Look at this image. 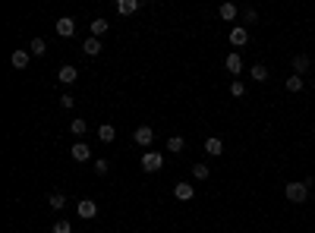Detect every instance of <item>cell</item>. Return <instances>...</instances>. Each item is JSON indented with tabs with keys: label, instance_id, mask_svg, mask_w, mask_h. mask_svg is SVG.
I'll return each mask as SVG.
<instances>
[{
	"label": "cell",
	"instance_id": "obj_7",
	"mask_svg": "<svg viewBox=\"0 0 315 233\" xmlns=\"http://www.w3.org/2000/svg\"><path fill=\"white\" fill-rule=\"evenodd\" d=\"M230 44H233V47H246V44H249V29L233 25V29H230Z\"/></svg>",
	"mask_w": 315,
	"mask_h": 233
},
{
	"label": "cell",
	"instance_id": "obj_5",
	"mask_svg": "<svg viewBox=\"0 0 315 233\" xmlns=\"http://www.w3.org/2000/svg\"><path fill=\"white\" fill-rule=\"evenodd\" d=\"M54 32H57L60 38H72V35H76V19H72V16H60Z\"/></svg>",
	"mask_w": 315,
	"mask_h": 233
},
{
	"label": "cell",
	"instance_id": "obj_27",
	"mask_svg": "<svg viewBox=\"0 0 315 233\" xmlns=\"http://www.w3.org/2000/svg\"><path fill=\"white\" fill-rule=\"evenodd\" d=\"M60 107H63V111H72V107H76V98H72L69 92H63L60 95Z\"/></svg>",
	"mask_w": 315,
	"mask_h": 233
},
{
	"label": "cell",
	"instance_id": "obj_14",
	"mask_svg": "<svg viewBox=\"0 0 315 233\" xmlns=\"http://www.w3.org/2000/svg\"><path fill=\"white\" fill-rule=\"evenodd\" d=\"M29 60H32V54H29V50H13V57H10V63H13L16 69H26V66H29Z\"/></svg>",
	"mask_w": 315,
	"mask_h": 233
},
{
	"label": "cell",
	"instance_id": "obj_29",
	"mask_svg": "<svg viewBox=\"0 0 315 233\" xmlns=\"http://www.w3.org/2000/svg\"><path fill=\"white\" fill-rule=\"evenodd\" d=\"M107 170H110V161H104V158H98V161H95V173H101V176H104Z\"/></svg>",
	"mask_w": 315,
	"mask_h": 233
},
{
	"label": "cell",
	"instance_id": "obj_8",
	"mask_svg": "<svg viewBox=\"0 0 315 233\" xmlns=\"http://www.w3.org/2000/svg\"><path fill=\"white\" fill-rule=\"evenodd\" d=\"M69 158L82 164V161H88V158H91V148L85 145V142H72V145H69Z\"/></svg>",
	"mask_w": 315,
	"mask_h": 233
},
{
	"label": "cell",
	"instance_id": "obj_12",
	"mask_svg": "<svg viewBox=\"0 0 315 233\" xmlns=\"http://www.w3.org/2000/svg\"><path fill=\"white\" fill-rule=\"evenodd\" d=\"M57 79H60L63 85H72V82L79 79V69L72 66V63H66V66H60V73H57Z\"/></svg>",
	"mask_w": 315,
	"mask_h": 233
},
{
	"label": "cell",
	"instance_id": "obj_19",
	"mask_svg": "<svg viewBox=\"0 0 315 233\" xmlns=\"http://www.w3.org/2000/svg\"><path fill=\"white\" fill-rule=\"evenodd\" d=\"M284 85H287V92H293V95H296V92H303V88H306V79L293 73V76H287V82H284Z\"/></svg>",
	"mask_w": 315,
	"mask_h": 233
},
{
	"label": "cell",
	"instance_id": "obj_17",
	"mask_svg": "<svg viewBox=\"0 0 315 233\" xmlns=\"http://www.w3.org/2000/svg\"><path fill=\"white\" fill-rule=\"evenodd\" d=\"M221 19H224V22H233L236 19V16H239V10H236V4H221Z\"/></svg>",
	"mask_w": 315,
	"mask_h": 233
},
{
	"label": "cell",
	"instance_id": "obj_4",
	"mask_svg": "<svg viewBox=\"0 0 315 233\" xmlns=\"http://www.w3.org/2000/svg\"><path fill=\"white\" fill-rule=\"evenodd\" d=\"M133 142L148 151V145L155 142V130H152V126H136V130H133Z\"/></svg>",
	"mask_w": 315,
	"mask_h": 233
},
{
	"label": "cell",
	"instance_id": "obj_23",
	"mask_svg": "<svg viewBox=\"0 0 315 233\" xmlns=\"http://www.w3.org/2000/svg\"><path fill=\"white\" fill-rule=\"evenodd\" d=\"M47 205H51L54 211H63V208H66V195H63V192H51Z\"/></svg>",
	"mask_w": 315,
	"mask_h": 233
},
{
	"label": "cell",
	"instance_id": "obj_11",
	"mask_svg": "<svg viewBox=\"0 0 315 233\" xmlns=\"http://www.w3.org/2000/svg\"><path fill=\"white\" fill-rule=\"evenodd\" d=\"M192 195H196L192 183H177V186H174V199H177V202H189Z\"/></svg>",
	"mask_w": 315,
	"mask_h": 233
},
{
	"label": "cell",
	"instance_id": "obj_24",
	"mask_svg": "<svg viewBox=\"0 0 315 233\" xmlns=\"http://www.w3.org/2000/svg\"><path fill=\"white\" fill-rule=\"evenodd\" d=\"M69 133H72V136H85V133H88V123H85L82 117H76V120L69 123Z\"/></svg>",
	"mask_w": 315,
	"mask_h": 233
},
{
	"label": "cell",
	"instance_id": "obj_22",
	"mask_svg": "<svg viewBox=\"0 0 315 233\" xmlns=\"http://www.w3.org/2000/svg\"><path fill=\"white\" fill-rule=\"evenodd\" d=\"M183 148H186V139H183V136H171V139H167V151H171V154H180Z\"/></svg>",
	"mask_w": 315,
	"mask_h": 233
},
{
	"label": "cell",
	"instance_id": "obj_10",
	"mask_svg": "<svg viewBox=\"0 0 315 233\" xmlns=\"http://www.w3.org/2000/svg\"><path fill=\"white\" fill-rule=\"evenodd\" d=\"M139 7H142V0H117V16H133L139 13Z\"/></svg>",
	"mask_w": 315,
	"mask_h": 233
},
{
	"label": "cell",
	"instance_id": "obj_21",
	"mask_svg": "<svg viewBox=\"0 0 315 233\" xmlns=\"http://www.w3.org/2000/svg\"><path fill=\"white\" fill-rule=\"evenodd\" d=\"M88 29H91V38H101V35L110 29V22H107V19H91V25H88Z\"/></svg>",
	"mask_w": 315,
	"mask_h": 233
},
{
	"label": "cell",
	"instance_id": "obj_20",
	"mask_svg": "<svg viewBox=\"0 0 315 233\" xmlns=\"http://www.w3.org/2000/svg\"><path fill=\"white\" fill-rule=\"evenodd\" d=\"M82 54H85V57H98V54H101V41L98 38H88L82 44Z\"/></svg>",
	"mask_w": 315,
	"mask_h": 233
},
{
	"label": "cell",
	"instance_id": "obj_15",
	"mask_svg": "<svg viewBox=\"0 0 315 233\" xmlns=\"http://www.w3.org/2000/svg\"><path fill=\"white\" fill-rule=\"evenodd\" d=\"M98 139L104 142V145H110V142L117 139V130L110 126V123H101V126H98Z\"/></svg>",
	"mask_w": 315,
	"mask_h": 233
},
{
	"label": "cell",
	"instance_id": "obj_6",
	"mask_svg": "<svg viewBox=\"0 0 315 233\" xmlns=\"http://www.w3.org/2000/svg\"><path fill=\"white\" fill-rule=\"evenodd\" d=\"M224 66H227L230 76H243V57H239V50H230V54H227Z\"/></svg>",
	"mask_w": 315,
	"mask_h": 233
},
{
	"label": "cell",
	"instance_id": "obj_18",
	"mask_svg": "<svg viewBox=\"0 0 315 233\" xmlns=\"http://www.w3.org/2000/svg\"><path fill=\"white\" fill-rule=\"evenodd\" d=\"M29 54H32V57H44V54H47V41L44 38H32Z\"/></svg>",
	"mask_w": 315,
	"mask_h": 233
},
{
	"label": "cell",
	"instance_id": "obj_28",
	"mask_svg": "<svg viewBox=\"0 0 315 233\" xmlns=\"http://www.w3.org/2000/svg\"><path fill=\"white\" fill-rule=\"evenodd\" d=\"M243 22H246V25H255V22H258V13H255L252 7H246V10H243Z\"/></svg>",
	"mask_w": 315,
	"mask_h": 233
},
{
	"label": "cell",
	"instance_id": "obj_25",
	"mask_svg": "<svg viewBox=\"0 0 315 233\" xmlns=\"http://www.w3.org/2000/svg\"><path fill=\"white\" fill-rule=\"evenodd\" d=\"M192 176H196V180H208V176H211L208 164H202V161H199V164H192Z\"/></svg>",
	"mask_w": 315,
	"mask_h": 233
},
{
	"label": "cell",
	"instance_id": "obj_9",
	"mask_svg": "<svg viewBox=\"0 0 315 233\" xmlns=\"http://www.w3.org/2000/svg\"><path fill=\"white\" fill-rule=\"evenodd\" d=\"M309 66H312L309 54H293V73H296V76H306V73H309Z\"/></svg>",
	"mask_w": 315,
	"mask_h": 233
},
{
	"label": "cell",
	"instance_id": "obj_31",
	"mask_svg": "<svg viewBox=\"0 0 315 233\" xmlns=\"http://www.w3.org/2000/svg\"><path fill=\"white\" fill-rule=\"evenodd\" d=\"M312 142H315V136H312Z\"/></svg>",
	"mask_w": 315,
	"mask_h": 233
},
{
	"label": "cell",
	"instance_id": "obj_26",
	"mask_svg": "<svg viewBox=\"0 0 315 233\" xmlns=\"http://www.w3.org/2000/svg\"><path fill=\"white\" fill-rule=\"evenodd\" d=\"M230 95H233V98H243V95H246V85L239 82V79H233V82H230Z\"/></svg>",
	"mask_w": 315,
	"mask_h": 233
},
{
	"label": "cell",
	"instance_id": "obj_3",
	"mask_svg": "<svg viewBox=\"0 0 315 233\" xmlns=\"http://www.w3.org/2000/svg\"><path fill=\"white\" fill-rule=\"evenodd\" d=\"M76 211H79L82 221H91V218H98V202H95V199H79V202H76Z\"/></svg>",
	"mask_w": 315,
	"mask_h": 233
},
{
	"label": "cell",
	"instance_id": "obj_30",
	"mask_svg": "<svg viewBox=\"0 0 315 233\" xmlns=\"http://www.w3.org/2000/svg\"><path fill=\"white\" fill-rule=\"evenodd\" d=\"M51 230H54V233H72V227H69V221H57V224H54Z\"/></svg>",
	"mask_w": 315,
	"mask_h": 233
},
{
	"label": "cell",
	"instance_id": "obj_16",
	"mask_svg": "<svg viewBox=\"0 0 315 233\" xmlns=\"http://www.w3.org/2000/svg\"><path fill=\"white\" fill-rule=\"evenodd\" d=\"M249 79H252V82H268V66H265V63H255V66L249 69Z\"/></svg>",
	"mask_w": 315,
	"mask_h": 233
},
{
	"label": "cell",
	"instance_id": "obj_13",
	"mask_svg": "<svg viewBox=\"0 0 315 233\" xmlns=\"http://www.w3.org/2000/svg\"><path fill=\"white\" fill-rule=\"evenodd\" d=\"M205 151H208L211 158H221V154H224V142H221L217 136H208V139H205Z\"/></svg>",
	"mask_w": 315,
	"mask_h": 233
},
{
	"label": "cell",
	"instance_id": "obj_1",
	"mask_svg": "<svg viewBox=\"0 0 315 233\" xmlns=\"http://www.w3.org/2000/svg\"><path fill=\"white\" fill-rule=\"evenodd\" d=\"M309 186H312V176H306V180H293V183H287V186H284L287 202H293V205L309 202Z\"/></svg>",
	"mask_w": 315,
	"mask_h": 233
},
{
	"label": "cell",
	"instance_id": "obj_2",
	"mask_svg": "<svg viewBox=\"0 0 315 233\" xmlns=\"http://www.w3.org/2000/svg\"><path fill=\"white\" fill-rule=\"evenodd\" d=\"M161 167H164L161 151H145V154H142V170H145V173H158Z\"/></svg>",
	"mask_w": 315,
	"mask_h": 233
}]
</instances>
